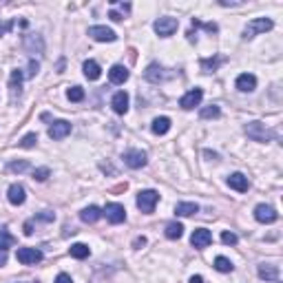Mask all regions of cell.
Instances as JSON below:
<instances>
[{
    "mask_svg": "<svg viewBox=\"0 0 283 283\" xmlns=\"http://www.w3.org/2000/svg\"><path fill=\"white\" fill-rule=\"evenodd\" d=\"M151 129H153L155 135H166L168 131H170V120H168V117H155Z\"/></svg>",
    "mask_w": 283,
    "mask_h": 283,
    "instance_id": "484cf974",
    "label": "cell"
},
{
    "mask_svg": "<svg viewBox=\"0 0 283 283\" xmlns=\"http://www.w3.org/2000/svg\"><path fill=\"white\" fill-rule=\"evenodd\" d=\"M192 27H204V29H206V31H210V34H215V31H217V29H219V27H217V24H215V22H208V24H202V22H199V20H195V18H192Z\"/></svg>",
    "mask_w": 283,
    "mask_h": 283,
    "instance_id": "8d00e7d4",
    "label": "cell"
},
{
    "mask_svg": "<svg viewBox=\"0 0 283 283\" xmlns=\"http://www.w3.org/2000/svg\"><path fill=\"white\" fill-rule=\"evenodd\" d=\"M270 29H272V20H270V18H254V20H250V22L245 24L244 38H252V36L265 34V31H270Z\"/></svg>",
    "mask_w": 283,
    "mask_h": 283,
    "instance_id": "277c9868",
    "label": "cell"
},
{
    "mask_svg": "<svg viewBox=\"0 0 283 283\" xmlns=\"http://www.w3.org/2000/svg\"><path fill=\"white\" fill-rule=\"evenodd\" d=\"M14 244H16L14 235H9V232L2 228V230H0V265L7 264V250H9V245H14Z\"/></svg>",
    "mask_w": 283,
    "mask_h": 283,
    "instance_id": "ac0fdd59",
    "label": "cell"
},
{
    "mask_svg": "<svg viewBox=\"0 0 283 283\" xmlns=\"http://www.w3.org/2000/svg\"><path fill=\"white\" fill-rule=\"evenodd\" d=\"M82 69H84V75H87L89 80H97V77L102 75V69H100V64H97L95 60H87Z\"/></svg>",
    "mask_w": 283,
    "mask_h": 283,
    "instance_id": "d4e9b609",
    "label": "cell"
},
{
    "mask_svg": "<svg viewBox=\"0 0 283 283\" xmlns=\"http://www.w3.org/2000/svg\"><path fill=\"white\" fill-rule=\"evenodd\" d=\"M9 91H11V100H16L20 95V91H22V71H18V69L9 77Z\"/></svg>",
    "mask_w": 283,
    "mask_h": 283,
    "instance_id": "44dd1931",
    "label": "cell"
},
{
    "mask_svg": "<svg viewBox=\"0 0 283 283\" xmlns=\"http://www.w3.org/2000/svg\"><path fill=\"white\" fill-rule=\"evenodd\" d=\"M237 89H239L241 93H250L257 89V77L252 75V73H241L239 77H237Z\"/></svg>",
    "mask_w": 283,
    "mask_h": 283,
    "instance_id": "d6986e66",
    "label": "cell"
},
{
    "mask_svg": "<svg viewBox=\"0 0 283 283\" xmlns=\"http://www.w3.org/2000/svg\"><path fill=\"white\" fill-rule=\"evenodd\" d=\"M56 283H73V279L69 277V274H58V277H56Z\"/></svg>",
    "mask_w": 283,
    "mask_h": 283,
    "instance_id": "60d3db41",
    "label": "cell"
},
{
    "mask_svg": "<svg viewBox=\"0 0 283 283\" xmlns=\"http://www.w3.org/2000/svg\"><path fill=\"white\" fill-rule=\"evenodd\" d=\"M179 27V20L177 18H170V16H164V18H157L153 24V29L157 36H162V38H168V36H173L175 31H177Z\"/></svg>",
    "mask_w": 283,
    "mask_h": 283,
    "instance_id": "6da1fadb",
    "label": "cell"
},
{
    "mask_svg": "<svg viewBox=\"0 0 283 283\" xmlns=\"http://www.w3.org/2000/svg\"><path fill=\"white\" fill-rule=\"evenodd\" d=\"M210 241H212V235H210V230H206V228H197V230L192 232V237H190V244L195 245L197 250L208 248Z\"/></svg>",
    "mask_w": 283,
    "mask_h": 283,
    "instance_id": "30bf717a",
    "label": "cell"
},
{
    "mask_svg": "<svg viewBox=\"0 0 283 283\" xmlns=\"http://www.w3.org/2000/svg\"><path fill=\"white\" fill-rule=\"evenodd\" d=\"M221 62H224V58H204L199 64H202L204 73H212V71H217V67H219Z\"/></svg>",
    "mask_w": 283,
    "mask_h": 283,
    "instance_id": "f1b7e54d",
    "label": "cell"
},
{
    "mask_svg": "<svg viewBox=\"0 0 283 283\" xmlns=\"http://www.w3.org/2000/svg\"><path fill=\"white\" fill-rule=\"evenodd\" d=\"M69 133H71V124L67 120H58L49 126V137L51 139H64Z\"/></svg>",
    "mask_w": 283,
    "mask_h": 283,
    "instance_id": "7c38bea8",
    "label": "cell"
},
{
    "mask_svg": "<svg viewBox=\"0 0 283 283\" xmlns=\"http://www.w3.org/2000/svg\"><path fill=\"white\" fill-rule=\"evenodd\" d=\"M7 199H9V204H14V206H22L24 199H27L24 186H20V184H11L9 190H7Z\"/></svg>",
    "mask_w": 283,
    "mask_h": 283,
    "instance_id": "5bb4252c",
    "label": "cell"
},
{
    "mask_svg": "<svg viewBox=\"0 0 283 283\" xmlns=\"http://www.w3.org/2000/svg\"><path fill=\"white\" fill-rule=\"evenodd\" d=\"M202 97H204L202 89H190V91H188L186 95L179 100V106H182V109H186V111H190V109H195V106H199Z\"/></svg>",
    "mask_w": 283,
    "mask_h": 283,
    "instance_id": "8fae6325",
    "label": "cell"
},
{
    "mask_svg": "<svg viewBox=\"0 0 283 283\" xmlns=\"http://www.w3.org/2000/svg\"><path fill=\"white\" fill-rule=\"evenodd\" d=\"M124 164L129 168H142L146 166V153L144 151H137V149H131L124 153Z\"/></svg>",
    "mask_w": 283,
    "mask_h": 283,
    "instance_id": "9c48e42d",
    "label": "cell"
},
{
    "mask_svg": "<svg viewBox=\"0 0 283 283\" xmlns=\"http://www.w3.org/2000/svg\"><path fill=\"white\" fill-rule=\"evenodd\" d=\"M228 186H230L232 190H237V192H248L250 182H248V177H245L244 173H232L230 177H228Z\"/></svg>",
    "mask_w": 283,
    "mask_h": 283,
    "instance_id": "e0dca14e",
    "label": "cell"
},
{
    "mask_svg": "<svg viewBox=\"0 0 283 283\" xmlns=\"http://www.w3.org/2000/svg\"><path fill=\"white\" fill-rule=\"evenodd\" d=\"M38 69H40V64L36 62V60H31V62H29V71H27V75H29V77H34L36 73H38Z\"/></svg>",
    "mask_w": 283,
    "mask_h": 283,
    "instance_id": "ab89813d",
    "label": "cell"
},
{
    "mask_svg": "<svg viewBox=\"0 0 283 283\" xmlns=\"http://www.w3.org/2000/svg\"><path fill=\"white\" fill-rule=\"evenodd\" d=\"M36 219H38V221H53V219H56V215H53V212H49V210H44V212H38V215H36Z\"/></svg>",
    "mask_w": 283,
    "mask_h": 283,
    "instance_id": "f35d334b",
    "label": "cell"
},
{
    "mask_svg": "<svg viewBox=\"0 0 283 283\" xmlns=\"http://www.w3.org/2000/svg\"><path fill=\"white\" fill-rule=\"evenodd\" d=\"M259 277L265 279V281H277L279 279V268L270 264H261L259 265Z\"/></svg>",
    "mask_w": 283,
    "mask_h": 283,
    "instance_id": "603a6c76",
    "label": "cell"
},
{
    "mask_svg": "<svg viewBox=\"0 0 283 283\" xmlns=\"http://www.w3.org/2000/svg\"><path fill=\"white\" fill-rule=\"evenodd\" d=\"M67 97H69L71 102H82V100H84V91H82L80 87H71V89L67 91Z\"/></svg>",
    "mask_w": 283,
    "mask_h": 283,
    "instance_id": "1f68e13d",
    "label": "cell"
},
{
    "mask_svg": "<svg viewBox=\"0 0 283 283\" xmlns=\"http://www.w3.org/2000/svg\"><path fill=\"white\" fill-rule=\"evenodd\" d=\"M111 106H113V111H115L117 115H124L126 111H129V93L117 91L115 95H113V100H111Z\"/></svg>",
    "mask_w": 283,
    "mask_h": 283,
    "instance_id": "2e32d148",
    "label": "cell"
},
{
    "mask_svg": "<svg viewBox=\"0 0 283 283\" xmlns=\"http://www.w3.org/2000/svg\"><path fill=\"white\" fill-rule=\"evenodd\" d=\"M109 80L113 82V84H124V82L129 80V69L122 67V64H115V67H111Z\"/></svg>",
    "mask_w": 283,
    "mask_h": 283,
    "instance_id": "ffe728a7",
    "label": "cell"
},
{
    "mask_svg": "<svg viewBox=\"0 0 283 283\" xmlns=\"http://www.w3.org/2000/svg\"><path fill=\"white\" fill-rule=\"evenodd\" d=\"M36 142H38V135L29 133V135H24V137L20 139V146H22V149H34Z\"/></svg>",
    "mask_w": 283,
    "mask_h": 283,
    "instance_id": "d6a6232c",
    "label": "cell"
},
{
    "mask_svg": "<svg viewBox=\"0 0 283 283\" xmlns=\"http://www.w3.org/2000/svg\"><path fill=\"white\" fill-rule=\"evenodd\" d=\"M199 115H202V120H215V117L221 115V111L217 104H210V106H204V109L199 111Z\"/></svg>",
    "mask_w": 283,
    "mask_h": 283,
    "instance_id": "f546056e",
    "label": "cell"
},
{
    "mask_svg": "<svg viewBox=\"0 0 283 283\" xmlns=\"http://www.w3.org/2000/svg\"><path fill=\"white\" fill-rule=\"evenodd\" d=\"M190 283H206V281H204V277H199V274H195V277H190Z\"/></svg>",
    "mask_w": 283,
    "mask_h": 283,
    "instance_id": "ee69618b",
    "label": "cell"
},
{
    "mask_svg": "<svg viewBox=\"0 0 283 283\" xmlns=\"http://www.w3.org/2000/svg\"><path fill=\"white\" fill-rule=\"evenodd\" d=\"M109 18H111V20H115V22H120V20H122V14H117V11H111Z\"/></svg>",
    "mask_w": 283,
    "mask_h": 283,
    "instance_id": "7bdbcfd3",
    "label": "cell"
},
{
    "mask_svg": "<svg viewBox=\"0 0 283 283\" xmlns=\"http://www.w3.org/2000/svg\"><path fill=\"white\" fill-rule=\"evenodd\" d=\"M175 212H177L179 217H190V215H195V212H199V206L192 202H182L175 206Z\"/></svg>",
    "mask_w": 283,
    "mask_h": 283,
    "instance_id": "cb8c5ba5",
    "label": "cell"
},
{
    "mask_svg": "<svg viewBox=\"0 0 283 283\" xmlns=\"http://www.w3.org/2000/svg\"><path fill=\"white\" fill-rule=\"evenodd\" d=\"M89 254H91V248H89L87 244H73L71 245V257H75V259H87Z\"/></svg>",
    "mask_w": 283,
    "mask_h": 283,
    "instance_id": "4316f807",
    "label": "cell"
},
{
    "mask_svg": "<svg viewBox=\"0 0 283 283\" xmlns=\"http://www.w3.org/2000/svg\"><path fill=\"white\" fill-rule=\"evenodd\" d=\"M27 168H29V162H27V159H20V162H11L9 164L11 173H24Z\"/></svg>",
    "mask_w": 283,
    "mask_h": 283,
    "instance_id": "836d02e7",
    "label": "cell"
},
{
    "mask_svg": "<svg viewBox=\"0 0 283 283\" xmlns=\"http://www.w3.org/2000/svg\"><path fill=\"white\" fill-rule=\"evenodd\" d=\"M100 217H102V210L97 206H89V208H84V210L80 212V219L84 221V224H95Z\"/></svg>",
    "mask_w": 283,
    "mask_h": 283,
    "instance_id": "7402d4cb",
    "label": "cell"
},
{
    "mask_svg": "<svg viewBox=\"0 0 283 283\" xmlns=\"http://www.w3.org/2000/svg\"><path fill=\"white\" fill-rule=\"evenodd\" d=\"M49 175H51V170H49L47 166L36 168V170H34V179H36V182H47V179H49Z\"/></svg>",
    "mask_w": 283,
    "mask_h": 283,
    "instance_id": "e575fe53",
    "label": "cell"
},
{
    "mask_svg": "<svg viewBox=\"0 0 283 283\" xmlns=\"http://www.w3.org/2000/svg\"><path fill=\"white\" fill-rule=\"evenodd\" d=\"M14 20H7V22H0V36H5V34H9L11 29H14Z\"/></svg>",
    "mask_w": 283,
    "mask_h": 283,
    "instance_id": "74e56055",
    "label": "cell"
},
{
    "mask_svg": "<svg viewBox=\"0 0 283 283\" xmlns=\"http://www.w3.org/2000/svg\"><path fill=\"white\" fill-rule=\"evenodd\" d=\"M157 202H159V192L157 190H142L137 195V208L142 212H146V215L155 210Z\"/></svg>",
    "mask_w": 283,
    "mask_h": 283,
    "instance_id": "3957f363",
    "label": "cell"
},
{
    "mask_svg": "<svg viewBox=\"0 0 283 283\" xmlns=\"http://www.w3.org/2000/svg\"><path fill=\"white\" fill-rule=\"evenodd\" d=\"M215 268L219 270V272H232V261L230 259H226V257H217L215 259Z\"/></svg>",
    "mask_w": 283,
    "mask_h": 283,
    "instance_id": "4dcf8cb0",
    "label": "cell"
},
{
    "mask_svg": "<svg viewBox=\"0 0 283 283\" xmlns=\"http://www.w3.org/2000/svg\"><path fill=\"white\" fill-rule=\"evenodd\" d=\"M24 49H27V53H31V56H36V53H44V42L40 36L36 34H29V36H24Z\"/></svg>",
    "mask_w": 283,
    "mask_h": 283,
    "instance_id": "4fadbf2b",
    "label": "cell"
},
{
    "mask_svg": "<svg viewBox=\"0 0 283 283\" xmlns=\"http://www.w3.org/2000/svg\"><path fill=\"white\" fill-rule=\"evenodd\" d=\"M89 36H91L93 40H97V42H115L117 40L115 31L109 29V27H102V24L91 27V29H89Z\"/></svg>",
    "mask_w": 283,
    "mask_h": 283,
    "instance_id": "52a82bcc",
    "label": "cell"
},
{
    "mask_svg": "<svg viewBox=\"0 0 283 283\" xmlns=\"http://www.w3.org/2000/svg\"><path fill=\"white\" fill-rule=\"evenodd\" d=\"M144 77L151 82V84H159V82L166 80V73H164V67H159L157 62H153V64H149V67H146Z\"/></svg>",
    "mask_w": 283,
    "mask_h": 283,
    "instance_id": "9a60e30c",
    "label": "cell"
},
{
    "mask_svg": "<svg viewBox=\"0 0 283 283\" xmlns=\"http://www.w3.org/2000/svg\"><path fill=\"white\" fill-rule=\"evenodd\" d=\"M16 257H18V261L22 265H34V264H40L42 261V250L38 248H18V252H16Z\"/></svg>",
    "mask_w": 283,
    "mask_h": 283,
    "instance_id": "5b68a950",
    "label": "cell"
},
{
    "mask_svg": "<svg viewBox=\"0 0 283 283\" xmlns=\"http://www.w3.org/2000/svg\"><path fill=\"white\" fill-rule=\"evenodd\" d=\"M245 135H248L250 139H254V142H268V139L274 137L272 131L265 129V124H261V122H250V124L245 126Z\"/></svg>",
    "mask_w": 283,
    "mask_h": 283,
    "instance_id": "7a4b0ae2",
    "label": "cell"
},
{
    "mask_svg": "<svg viewBox=\"0 0 283 283\" xmlns=\"http://www.w3.org/2000/svg\"><path fill=\"white\" fill-rule=\"evenodd\" d=\"M102 215H106V219H109L111 224H122V221L126 219V210L122 204H106Z\"/></svg>",
    "mask_w": 283,
    "mask_h": 283,
    "instance_id": "ba28073f",
    "label": "cell"
},
{
    "mask_svg": "<svg viewBox=\"0 0 283 283\" xmlns=\"http://www.w3.org/2000/svg\"><path fill=\"white\" fill-rule=\"evenodd\" d=\"M146 244V239L144 237H139V239H135V248H139V245H144Z\"/></svg>",
    "mask_w": 283,
    "mask_h": 283,
    "instance_id": "f6af8a7d",
    "label": "cell"
},
{
    "mask_svg": "<svg viewBox=\"0 0 283 283\" xmlns=\"http://www.w3.org/2000/svg\"><path fill=\"white\" fill-rule=\"evenodd\" d=\"M221 241H224L226 245H237V241H239V239H237L235 232H228V230H226V232H221Z\"/></svg>",
    "mask_w": 283,
    "mask_h": 283,
    "instance_id": "d590c367",
    "label": "cell"
},
{
    "mask_svg": "<svg viewBox=\"0 0 283 283\" xmlns=\"http://www.w3.org/2000/svg\"><path fill=\"white\" fill-rule=\"evenodd\" d=\"M254 219L259 221V224H274V221L279 219V212L274 210L272 206L259 204V206L254 208Z\"/></svg>",
    "mask_w": 283,
    "mask_h": 283,
    "instance_id": "8992f818",
    "label": "cell"
},
{
    "mask_svg": "<svg viewBox=\"0 0 283 283\" xmlns=\"http://www.w3.org/2000/svg\"><path fill=\"white\" fill-rule=\"evenodd\" d=\"M24 235H27V237L34 235V224H31V221H27V224H24Z\"/></svg>",
    "mask_w": 283,
    "mask_h": 283,
    "instance_id": "b9f144b4",
    "label": "cell"
},
{
    "mask_svg": "<svg viewBox=\"0 0 283 283\" xmlns=\"http://www.w3.org/2000/svg\"><path fill=\"white\" fill-rule=\"evenodd\" d=\"M182 235H184V226L182 224L173 221V224L166 226V237H168V239H182Z\"/></svg>",
    "mask_w": 283,
    "mask_h": 283,
    "instance_id": "83f0119b",
    "label": "cell"
}]
</instances>
